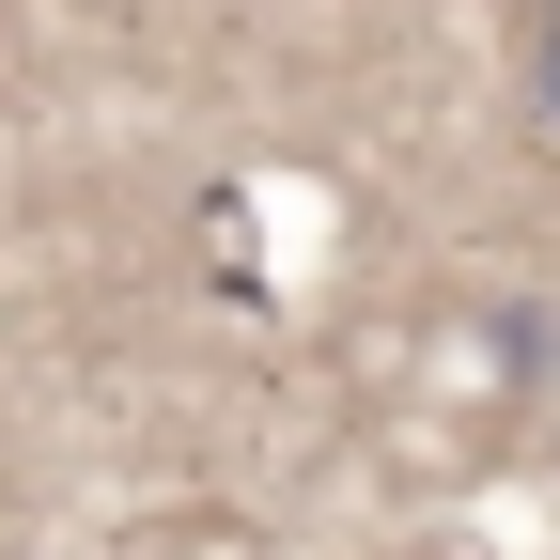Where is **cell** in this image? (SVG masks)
<instances>
[{"label": "cell", "instance_id": "1", "mask_svg": "<svg viewBox=\"0 0 560 560\" xmlns=\"http://www.w3.org/2000/svg\"><path fill=\"white\" fill-rule=\"evenodd\" d=\"M514 125L545 140V156H560V0H545L529 32H514Z\"/></svg>", "mask_w": 560, "mask_h": 560}]
</instances>
